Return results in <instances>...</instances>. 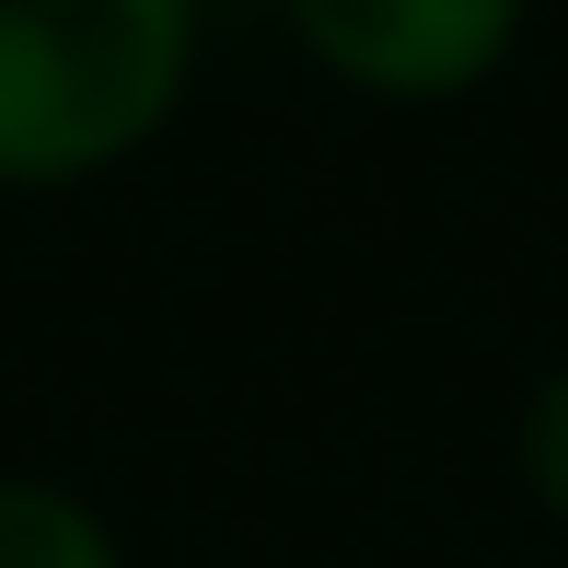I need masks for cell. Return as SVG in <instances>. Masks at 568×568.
<instances>
[{"label":"cell","instance_id":"obj_1","mask_svg":"<svg viewBox=\"0 0 568 568\" xmlns=\"http://www.w3.org/2000/svg\"><path fill=\"white\" fill-rule=\"evenodd\" d=\"M197 82V0H0V197L140 163Z\"/></svg>","mask_w":568,"mask_h":568},{"label":"cell","instance_id":"obj_2","mask_svg":"<svg viewBox=\"0 0 568 568\" xmlns=\"http://www.w3.org/2000/svg\"><path fill=\"white\" fill-rule=\"evenodd\" d=\"M291 47L359 105H464L510 70L534 0H278Z\"/></svg>","mask_w":568,"mask_h":568},{"label":"cell","instance_id":"obj_3","mask_svg":"<svg viewBox=\"0 0 568 568\" xmlns=\"http://www.w3.org/2000/svg\"><path fill=\"white\" fill-rule=\"evenodd\" d=\"M0 568H128V534L105 523V499H82L70 476L0 464Z\"/></svg>","mask_w":568,"mask_h":568},{"label":"cell","instance_id":"obj_4","mask_svg":"<svg viewBox=\"0 0 568 568\" xmlns=\"http://www.w3.org/2000/svg\"><path fill=\"white\" fill-rule=\"evenodd\" d=\"M510 476H523V499L568 534V359H546V372L523 383V418H510Z\"/></svg>","mask_w":568,"mask_h":568}]
</instances>
